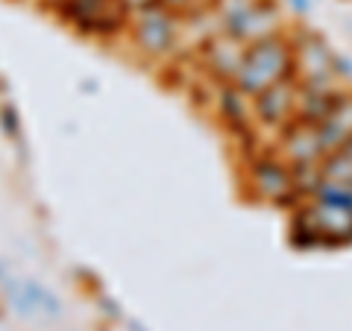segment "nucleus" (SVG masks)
Returning a JSON list of instances; mask_svg holds the SVG:
<instances>
[{"mask_svg": "<svg viewBox=\"0 0 352 331\" xmlns=\"http://www.w3.org/2000/svg\"><path fill=\"white\" fill-rule=\"evenodd\" d=\"M288 76H294V47L282 36H270L244 50L232 82L241 94L256 97Z\"/></svg>", "mask_w": 352, "mask_h": 331, "instance_id": "obj_1", "label": "nucleus"}, {"mask_svg": "<svg viewBox=\"0 0 352 331\" xmlns=\"http://www.w3.org/2000/svg\"><path fill=\"white\" fill-rule=\"evenodd\" d=\"M59 15H65L82 32H115L129 21L124 0H65Z\"/></svg>", "mask_w": 352, "mask_h": 331, "instance_id": "obj_3", "label": "nucleus"}, {"mask_svg": "<svg viewBox=\"0 0 352 331\" xmlns=\"http://www.w3.org/2000/svg\"><path fill=\"white\" fill-rule=\"evenodd\" d=\"M296 100H300V82L288 76V80L270 85L267 91L252 97V106H256V117L261 124L288 129L296 120Z\"/></svg>", "mask_w": 352, "mask_h": 331, "instance_id": "obj_4", "label": "nucleus"}, {"mask_svg": "<svg viewBox=\"0 0 352 331\" xmlns=\"http://www.w3.org/2000/svg\"><path fill=\"white\" fill-rule=\"evenodd\" d=\"M132 36L147 56H168L179 38V12L164 3L138 9L132 12Z\"/></svg>", "mask_w": 352, "mask_h": 331, "instance_id": "obj_2", "label": "nucleus"}, {"mask_svg": "<svg viewBox=\"0 0 352 331\" xmlns=\"http://www.w3.org/2000/svg\"><path fill=\"white\" fill-rule=\"evenodd\" d=\"M38 3H41V6H50V9H56V12H59L65 0H38Z\"/></svg>", "mask_w": 352, "mask_h": 331, "instance_id": "obj_6", "label": "nucleus"}, {"mask_svg": "<svg viewBox=\"0 0 352 331\" xmlns=\"http://www.w3.org/2000/svg\"><path fill=\"white\" fill-rule=\"evenodd\" d=\"M314 126H317V135H320L326 156L340 150L344 144H349L352 141V94L340 97V100L329 109V115Z\"/></svg>", "mask_w": 352, "mask_h": 331, "instance_id": "obj_5", "label": "nucleus"}]
</instances>
